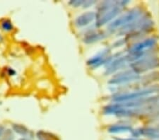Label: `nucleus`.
<instances>
[{"mask_svg":"<svg viewBox=\"0 0 159 140\" xmlns=\"http://www.w3.org/2000/svg\"><path fill=\"white\" fill-rule=\"evenodd\" d=\"M128 1H106L102 2L96 13V26H102L118 15Z\"/></svg>","mask_w":159,"mask_h":140,"instance_id":"nucleus-1","label":"nucleus"},{"mask_svg":"<svg viewBox=\"0 0 159 140\" xmlns=\"http://www.w3.org/2000/svg\"><path fill=\"white\" fill-rule=\"evenodd\" d=\"M142 14V10L141 8L133 9L128 11L126 14L122 15L119 18H117L112 21L111 24L108 25V30L113 32L117 28L125 27L126 25L132 24V22L135 21Z\"/></svg>","mask_w":159,"mask_h":140,"instance_id":"nucleus-2","label":"nucleus"},{"mask_svg":"<svg viewBox=\"0 0 159 140\" xmlns=\"http://www.w3.org/2000/svg\"><path fill=\"white\" fill-rule=\"evenodd\" d=\"M132 70L137 75L159 67V58L156 57H143L133 62L130 65Z\"/></svg>","mask_w":159,"mask_h":140,"instance_id":"nucleus-3","label":"nucleus"},{"mask_svg":"<svg viewBox=\"0 0 159 140\" xmlns=\"http://www.w3.org/2000/svg\"><path fill=\"white\" fill-rule=\"evenodd\" d=\"M159 91V88L151 87L145 89H142L140 91H137L132 93H128L125 94H121L115 96L113 101L117 103H124V102L132 101L138 100V99L146 98L147 96H151V95Z\"/></svg>","mask_w":159,"mask_h":140,"instance_id":"nucleus-4","label":"nucleus"},{"mask_svg":"<svg viewBox=\"0 0 159 140\" xmlns=\"http://www.w3.org/2000/svg\"><path fill=\"white\" fill-rule=\"evenodd\" d=\"M156 43V40L154 38H148L143 41L136 43L132 45L129 50V55L132 58V62L143 57L145 54V50L154 46Z\"/></svg>","mask_w":159,"mask_h":140,"instance_id":"nucleus-5","label":"nucleus"},{"mask_svg":"<svg viewBox=\"0 0 159 140\" xmlns=\"http://www.w3.org/2000/svg\"><path fill=\"white\" fill-rule=\"evenodd\" d=\"M140 79L139 75L136 74L133 71H126L125 72L117 74L109 81L111 84H122L131 81H137Z\"/></svg>","mask_w":159,"mask_h":140,"instance_id":"nucleus-6","label":"nucleus"},{"mask_svg":"<svg viewBox=\"0 0 159 140\" xmlns=\"http://www.w3.org/2000/svg\"><path fill=\"white\" fill-rule=\"evenodd\" d=\"M128 62H131V60L129 55L123 57H118L117 59H115L114 61H110L108 64V67L106 69V74H112L117 70L125 67Z\"/></svg>","mask_w":159,"mask_h":140,"instance_id":"nucleus-7","label":"nucleus"},{"mask_svg":"<svg viewBox=\"0 0 159 140\" xmlns=\"http://www.w3.org/2000/svg\"><path fill=\"white\" fill-rule=\"evenodd\" d=\"M96 19V14L93 11H88L82 14L76 18L75 24L78 27H84L89 25Z\"/></svg>","mask_w":159,"mask_h":140,"instance_id":"nucleus-8","label":"nucleus"},{"mask_svg":"<svg viewBox=\"0 0 159 140\" xmlns=\"http://www.w3.org/2000/svg\"><path fill=\"white\" fill-rule=\"evenodd\" d=\"M106 34L103 31H92L86 34L84 38V41L86 43H93L104 39Z\"/></svg>","mask_w":159,"mask_h":140,"instance_id":"nucleus-9","label":"nucleus"},{"mask_svg":"<svg viewBox=\"0 0 159 140\" xmlns=\"http://www.w3.org/2000/svg\"><path fill=\"white\" fill-rule=\"evenodd\" d=\"M108 131L111 133H122V132H132L133 130L132 127L129 125H123V124H114V125L110 126L108 128Z\"/></svg>","mask_w":159,"mask_h":140,"instance_id":"nucleus-10","label":"nucleus"},{"mask_svg":"<svg viewBox=\"0 0 159 140\" xmlns=\"http://www.w3.org/2000/svg\"><path fill=\"white\" fill-rule=\"evenodd\" d=\"M38 137L40 140H58L57 137L53 134L43 131L38 132Z\"/></svg>","mask_w":159,"mask_h":140,"instance_id":"nucleus-11","label":"nucleus"},{"mask_svg":"<svg viewBox=\"0 0 159 140\" xmlns=\"http://www.w3.org/2000/svg\"><path fill=\"white\" fill-rule=\"evenodd\" d=\"M13 129H14V131L17 132L18 134H21V135H25V134H27L28 129L25 127L24 125H21V124H14L13 125Z\"/></svg>","mask_w":159,"mask_h":140,"instance_id":"nucleus-12","label":"nucleus"},{"mask_svg":"<svg viewBox=\"0 0 159 140\" xmlns=\"http://www.w3.org/2000/svg\"><path fill=\"white\" fill-rule=\"evenodd\" d=\"M2 28L6 31H11L13 30L14 26H13V24L11 21H9V20H5L2 23Z\"/></svg>","mask_w":159,"mask_h":140,"instance_id":"nucleus-13","label":"nucleus"},{"mask_svg":"<svg viewBox=\"0 0 159 140\" xmlns=\"http://www.w3.org/2000/svg\"><path fill=\"white\" fill-rule=\"evenodd\" d=\"M85 1H79V0H75V1H71L69 2V4L71 6H73L74 7H78L80 6H83V4Z\"/></svg>","mask_w":159,"mask_h":140,"instance_id":"nucleus-14","label":"nucleus"},{"mask_svg":"<svg viewBox=\"0 0 159 140\" xmlns=\"http://www.w3.org/2000/svg\"><path fill=\"white\" fill-rule=\"evenodd\" d=\"M95 3H96V2L95 1H85L83 4V6H84L83 7L84 8H88V7H91V5H93Z\"/></svg>","mask_w":159,"mask_h":140,"instance_id":"nucleus-15","label":"nucleus"},{"mask_svg":"<svg viewBox=\"0 0 159 140\" xmlns=\"http://www.w3.org/2000/svg\"><path fill=\"white\" fill-rule=\"evenodd\" d=\"M4 132V127L3 126L0 125V135H2Z\"/></svg>","mask_w":159,"mask_h":140,"instance_id":"nucleus-16","label":"nucleus"},{"mask_svg":"<svg viewBox=\"0 0 159 140\" xmlns=\"http://www.w3.org/2000/svg\"><path fill=\"white\" fill-rule=\"evenodd\" d=\"M117 140H139V139H116Z\"/></svg>","mask_w":159,"mask_h":140,"instance_id":"nucleus-17","label":"nucleus"},{"mask_svg":"<svg viewBox=\"0 0 159 140\" xmlns=\"http://www.w3.org/2000/svg\"><path fill=\"white\" fill-rule=\"evenodd\" d=\"M2 37H1V36H0V40H2Z\"/></svg>","mask_w":159,"mask_h":140,"instance_id":"nucleus-18","label":"nucleus"},{"mask_svg":"<svg viewBox=\"0 0 159 140\" xmlns=\"http://www.w3.org/2000/svg\"><path fill=\"white\" fill-rule=\"evenodd\" d=\"M21 140H24V139H21Z\"/></svg>","mask_w":159,"mask_h":140,"instance_id":"nucleus-19","label":"nucleus"}]
</instances>
